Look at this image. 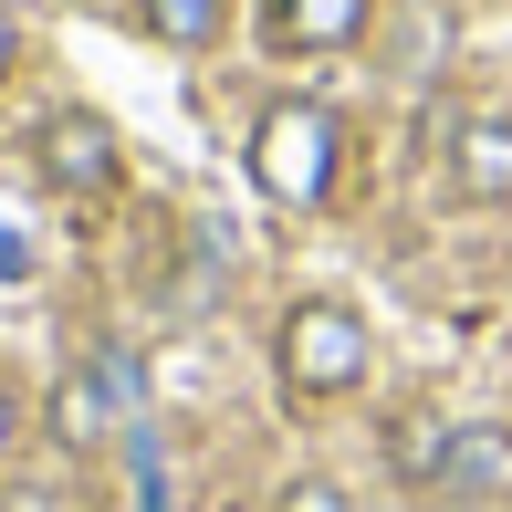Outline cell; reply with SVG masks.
Masks as SVG:
<instances>
[{"label":"cell","mask_w":512,"mask_h":512,"mask_svg":"<svg viewBox=\"0 0 512 512\" xmlns=\"http://www.w3.org/2000/svg\"><path fill=\"white\" fill-rule=\"evenodd\" d=\"M335 147H345L335 105H314V95H283V105H262V126H251V178H262V199H283V209H314L324 189H335Z\"/></svg>","instance_id":"cell-1"},{"label":"cell","mask_w":512,"mask_h":512,"mask_svg":"<svg viewBox=\"0 0 512 512\" xmlns=\"http://www.w3.org/2000/svg\"><path fill=\"white\" fill-rule=\"evenodd\" d=\"M366 366H377V335H366L356 304H293L283 314V377L304 398H345V387H366Z\"/></svg>","instance_id":"cell-2"},{"label":"cell","mask_w":512,"mask_h":512,"mask_svg":"<svg viewBox=\"0 0 512 512\" xmlns=\"http://www.w3.org/2000/svg\"><path fill=\"white\" fill-rule=\"evenodd\" d=\"M136 398H147V366H136L126 345H95V356H84L74 377L53 387V429H63V450H95L105 429H126Z\"/></svg>","instance_id":"cell-3"},{"label":"cell","mask_w":512,"mask_h":512,"mask_svg":"<svg viewBox=\"0 0 512 512\" xmlns=\"http://www.w3.org/2000/svg\"><path fill=\"white\" fill-rule=\"evenodd\" d=\"M42 178H53V189L63 199H95V189H115V126H105V115H53V126H42Z\"/></svg>","instance_id":"cell-4"},{"label":"cell","mask_w":512,"mask_h":512,"mask_svg":"<svg viewBox=\"0 0 512 512\" xmlns=\"http://www.w3.org/2000/svg\"><path fill=\"white\" fill-rule=\"evenodd\" d=\"M429 481L450 502H502L512 492V429H492V418H481V429H450L439 460H429Z\"/></svg>","instance_id":"cell-5"},{"label":"cell","mask_w":512,"mask_h":512,"mask_svg":"<svg viewBox=\"0 0 512 512\" xmlns=\"http://www.w3.org/2000/svg\"><path fill=\"white\" fill-rule=\"evenodd\" d=\"M450 189L460 199H512V115H460L450 126Z\"/></svg>","instance_id":"cell-6"},{"label":"cell","mask_w":512,"mask_h":512,"mask_svg":"<svg viewBox=\"0 0 512 512\" xmlns=\"http://www.w3.org/2000/svg\"><path fill=\"white\" fill-rule=\"evenodd\" d=\"M272 53H345L366 32V0H262Z\"/></svg>","instance_id":"cell-7"},{"label":"cell","mask_w":512,"mask_h":512,"mask_svg":"<svg viewBox=\"0 0 512 512\" xmlns=\"http://www.w3.org/2000/svg\"><path fill=\"white\" fill-rule=\"evenodd\" d=\"M136 11H147V32H157V42H178V53H199V42H220L230 0H136Z\"/></svg>","instance_id":"cell-8"},{"label":"cell","mask_w":512,"mask_h":512,"mask_svg":"<svg viewBox=\"0 0 512 512\" xmlns=\"http://www.w3.org/2000/svg\"><path fill=\"white\" fill-rule=\"evenodd\" d=\"M283 512H345V492H335V481H293Z\"/></svg>","instance_id":"cell-9"},{"label":"cell","mask_w":512,"mask_h":512,"mask_svg":"<svg viewBox=\"0 0 512 512\" xmlns=\"http://www.w3.org/2000/svg\"><path fill=\"white\" fill-rule=\"evenodd\" d=\"M21 272H32V241H21V230H0V283H21Z\"/></svg>","instance_id":"cell-10"},{"label":"cell","mask_w":512,"mask_h":512,"mask_svg":"<svg viewBox=\"0 0 512 512\" xmlns=\"http://www.w3.org/2000/svg\"><path fill=\"white\" fill-rule=\"evenodd\" d=\"M21 450V398H11V377H0V460Z\"/></svg>","instance_id":"cell-11"},{"label":"cell","mask_w":512,"mask_h":512,"mask_svg":"<svg viewBox=\"0 0 512 512\" xmlns=\"http://www.w3.org/2000/svg\"><path fill=\"white\" fill-rule=\"evenodd\" d=\"M0 512H63V502H53V492H32V481H21V492L0 502Z\"/></svg>","instance_id":"cell-12"},{"label":"cell","mask_w":512,"mask_h":512,"mask_svg":"<svg viewBox=\"0 0 512 512\" xmlns=\"http://www.w3.org/2000/svg\"><path fill=\"white\" fill-rule=\"evenodd\" d=\"M11 63H21V32H11V11H0V74H11Z\"/></svg>","instance_id":"cell-13"}]
</instances>
